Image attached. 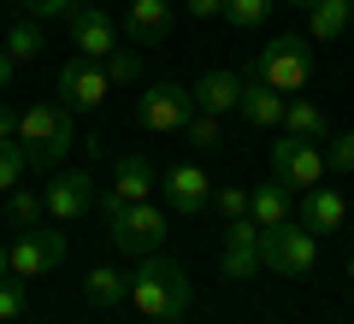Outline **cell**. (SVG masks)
Listing matches in <instances>:
<instances>
[{
  "label": "cell",
  "mask_w": 354,
  "mask_h": 324,
  "mask_svg": "<svg viewBox=\"0 0 354 324\" xmlns=\"http://www.w3.org/2000/svg\"><path fill=\"white\" fill-rule=\"evenodd\" d=\"M83 295L95 301V307H118V301H130V277L118 271V265H95V271L83 277Z\"/></svg>",
  "instance_id": "cell-20"
},
{
  "label": "cell",
  "mask_w": 354,
  "mask_h": 324,
  "mask_svg": "<svg viewBox=\"0 0 354 324\" xmlns=\"http://www.w3.org/2000/svg\"><path fill=\"white\" fill-rule=\"evenodd\" d=\"M71 41H77L83 59H106V53L118 48L113 12H106V6H77V12H71Z\"/></svg>",
  "instance_id": "cell-12"
},
{
  "label": "cell",
  "mask_w": 354,
  "mask_h": 324,
  "mask_svg": "<svg viewBox=\"0 0 354 324\" xmlns=\"http://www.w3.org/2000/svg\"><path fill=\"white\" fill-rule=\"evenodd\" d=\"M0 142H18V113L12 106H0Z\"/></svg>",
  "instance_id": "cell-34"
},
{
  "label": "cell",
  "mask_w": 354,
  "mask_h": 324,
  "mask_svg": "<svg viewBox=\"0 0 354 324\" xmlns=\"http://www.w3.org/2000/svg\"><path fill=\"white\" fill-rule=\"evenodd\" d=\"M36 53H41V18H18V24L6 30V59L36 65Z\"/></svg>",
  "instance_id": "cell-22"
},
{
  "label": "cell",
  "mask_w": 354,
  "mask_h": 324,
  "mask_svg": "<svg viewBox=\"0 0 354 324\" xmlns=\"http://www.w3.org/2000/svg\"><path fill=\"white\" fill-rule=\"evenodd\" d=\"M12 318H24V283L6 277V283H0V324H12Z\"/></svg>",
  "instance_id": "cell-30"
},
{
  "label": "cell",
  "mask_w": 354,
  "mask_h": 324,
  "mask_svg": "<svg viewBox=\"0 0 354 324\" xmlns=\"http://www.w3.org/2000/svg\"><path fill=\"white\" fill-rule=\"evenodd\" d=\"M213 207L225 212V218H242V212H248V189H213Z\"/></svg>",
  "instance_id": "cell-31"
},
{
  "label": "cell",
  "mask_w": 354,
  "mask_h": 324,
  "mask_svg": "<svg viewBox=\"0 0 354 324\" xmlns=\"http://www.w3.org/2000/svg\"><path fill=\"white\" fill-rule=\"evenodd\" d=\"M260 265H266V271H278V277H307L319 265L313 230H307L301 218H283V225L260 230Z\"/></svg>",
  "instance_id": "cell-5"
},
{
  "label": "cell",
  "mask_w": 354,
  "mask_h": 324,
  "mask_svg": "<svg viewBox=\"0 0 354 324\" xmlns=\"http://www.w3.org/2000/svg\"><path fill=\"white\" fill-rule=\"evenodd\" d=\"M348 212H354V207H348Z\"/></svg>",
  "instance_id": "cell-41"
},
{
  "label": "cell",
  "mask_w": 354,
  "mask_h": 324,
  "mask_svg": "<svg viewBox=\"0 0 354 324\" xmlns=\"http://www.w3.org/2000/svg\"><path fill=\"white\" fill-rule=\"evenodd\" d=\"M254 77L272 83L278 95H301V88H313V77H319L313 41H307V36H272L260 53H254Z\"/></svg>",
  "instance_id": "cell-3"
},
{
  "label": "cell",
  "mask_w": 354,
  "mask_h": 324,
  "mask_svg": "<svg viewBox=\"0 0 354 324\" xmlns=\"http://www.w3.org/2000/svg\"><path fill=\"white\" fill-rule=\"evenodd\" d=\"M218 271H225L230 283H248V277L260 271V242H225V254H218Z\"/></svg>",
  "instance_id": "cell-23"
},
{
  "label": "cell",
  "mask_w": 354,
  "mask_h": 324,
  "mask_svg": "<svg viewBox=\"0 0 354 324\" xmlns=\"http://www.w3.org/2000/svg\"><path fill=\"white\" fill-rule=\"evenodd\" d=\"M124 30L142 48H160L171 36V0H124Z\"/></svg>",
  "instance_id": "cell-13"
},
{
  "label": "cell",
  "mask_w": 354,
  "mask_h": 324,
  "mask_svg": "<svg viewBox=\"0 0 354 324\" xmlns=\"http://www.w3.org/2000/svg\"><path fill=\"white\" fill-rule=\"evenodd\" d=\"M88 200H95V177L88 171H59L48 189H41V207H48L53 225H77L88 212Z\"/></svg>",
  "instance_id": "cell-11"
},
{
  "label": "cell",
  "mask_w": 354,
  "mask_h": 324,
  "mask_svg": "<svg viewBox=\"0 0 354 324\" xmlns=\"http://www.w3.org/2000/svg\"><path fill=\"white\" fill-rule=\"evenodd\" d=\"M348 271H354V260H348Z\"/></svg>",
  "instance_id": "cell-39"
},
{
  "label": "cell",
  "mask_w": 354,
  "mask_h": 324,
  "mask_svg": "<svg viewBox=\"0 0 354 324\" xmlns=\"http://www.w3.org/2000/svg\"><path fill=\"white\" fill-rule=\"evenodd\" d=\"M183 6H189L195 18H218V12H225V0H183Z\"/></svg>",
  "instance_id": "cell-33"
},
{
  "label": "cell",
  "mask_w": 354,
  "mask_h": 324,
  "mask_svg": "<svg viewBox=\"0 0 354 324\" xmlns=\"http://www.w3.org/2000/svg\"><path fill=\"white\" fill-rule=\"evenodd\" d=\"M183 142H189L195 153H213V148H225V118H213V113H195L189 124H183Z\"/></svg>",
  "instance_id": "cell-24"
},
{
  "label": "cell",
  "mask_w": 354,
  "mask_h": 324,
  "mask_svg": "<svg viewBox=\"0 0 354 324\" xmlns=\"http://www.w3.org/2000/svg\"><path fill=\"white\" fill-rule=\"evenodd\" d=\"M189 95H195V113L225 118V113H236V106H242V77L236 71H207V77H195V83H189Z\"/></svg>",
  "instance_id": "cell-14"
},
{
  "label": "cell",
  "mask_w": 354,
  "mask_h": 324,
  "mask_svg": "<svg viewBox=\"0 0 354 324\" xmlns=\"http://www.w3.org/2000/svg\"><path fill=\"white\" fill-rule=\"evenodd\" d=\"M106 95H113V83H106L101 59H65L59 65V106H71V113H101Z\"/></svg>",
  "instance_id": "cell-9"
},
{
  "label": "cell",
  "mask_w": 354,
  "mask_h": 324,
  "mask_svg": "<svg viewBox=\"0 0 354 324\" xmlns=\"http://www.w3.org/2000/svg\"><path fill=\"white\" fill-rule=\"evenodd\" d=\"M153 189H160V171H153L148 153H118V165H113V195H118V200H153Z\"/></svg>",
  "instance_id": "cell-16"
},
{
  "label": "cell",
  "mask_w": 354,
  "mask_h": 324,
  "mask_svg": "<svg viewBox=\"0 0 354 324\" xmlns=\"http://www.w3.org/2000/svg\"><path fill=\"white\" fill-rule=\"evenodd\" d=\"M325 148L319 142H301V136H278L272 142V177L283 189H319L325 183Z\"/></svg>",
  "instance_id": "cell-8"
},
{
  "label": "cell",
  "mask_w": 354,
  "mask_h": 324,
  "mask_svg": "<svg viewBox=\"0 0 354 324\" xmlns=\"http://www.w3.org/2000/svg\"><path fill=\"white\" fill-rule=\"evenodd\" d=\"M160 195H165V212L195 218V212L213 207V177L201 165H171V171H160Z\"/></svg>",
  "instance_id": "cell-10"
},
{
  "label": "cell",
  "mask_w": 354,
  "mask_h": 324,
  "mask_svg": "<svg viewBox=\"0 0 354 324\" xmlns=\"http://www.w3.org/2000/svg\"><path fill=\"white\" fill-rule=\"evenodd\" d=\"M283 136H301V142H330V124H325V113H319L313 100L290 95V106H283Z\"/></svg>",
  "instance_id": "cell-18"
},
{
  "label": "cell",
  "mask_w": 354,
  "mask_h": 324,
  "mask_svg": "<svg viewBox=\"0 0 354 324\" xmlns=\"http://www.w3.org/2000/svg\"><path fill=\"white\" fill-rule=\"evenodd\" d=\"M348 0H313V12H307V30H313V41H337L342 30H348Z\"/></svg>",
  "instance_id": "cell-21"
},
{
  "label": "cell",
  "mask_w": 354,
  "mask_h": 324,
  "mask_svg": "<svg viewBox=\"0 0 354 324\" xmlns=\"http://www.w3.org/2000/svg\"><path fill=\"white\" fill-rule=\"evenodd\" d=\"M101 71H106V83H113V88H124V83H136V77H142V59H136V48H113L101 59Z\"/></svg>",
  "instance_id": "cell-26"
},
{
  "label": "cell",
  "mask_w": 354,
  "mask_h": 324,
  "mask_svg": "<svg viewBox=\"0 0 354 324\" xmlns=\"http://www.w3.org/2000/svg\"><path fill=\"white\" fill-rule=\"evenodd\" d=\"M248 218H254L260 230L283 225V218H290V189H283V183H260V189H248Z\"/></svg>",
  "instance_id": "cell-19"
},
{
  "label": "cell",
  "mask_w": 354,
  "mask_h": 324,
  "mask_svg": "<svg viewBox=\"0 0 354 324\" xmlns=\"http://www.w3.org/2000/svg\"><path fill=\"white\" fill-rule=\"evenodd\" d=\"M101 207H106V236H113L118 254H142V260H148L165 242V230H171V212L153 207V200H118L113 189H106Z\"/></svg>",
  "instance_id": "cell-2"
},
{
  "label": "cell",
  "mask_w": 354,
  "mask_h": 324,
  "mask_svg": "<svg viewBox=\"0 0 354 324\" xmlns=\"http://www.w3.org/2000/svg\"><path fill=\"white\" fill-rule=\"evenodd\" d=\"M71 142H77L71 106H24L18 113V148H24L30 165H59Z\"/></svg>",
  "instance_id": "cell-4"
},
{
  "label": "cell",
  "mask_w": 354,
  "mask_h": 324,
  "mask_svg": "<svg viewBox=\"0 0 354 324\" xmlns=\"http://www.w3.org/2000/svg\"><path fill=\"white\" fill-rule=\"evenodd\" d=\"M348 6H354V0H348Z\"/></svg>",
  "instance_id": "cell-40"
},
{
  "label": "cell",
  "mask_w": 354,
  "mask_h": 324,
  "mask_svg": "<svg viewBox=\"0 0 354 324\" xmlns=\"http://www.w3.org/2000/svg\"><path fill=\"white\" fill-rule=\"evenodd\" d=\"M6 277H12V265H6V242H0V283H6Z\"/></svg>",
  "instance_id": "cell-36"
},
{
  "label": "cell",
  "mask_w": 354,
  "mask_h": 324,
  "mask_svg": "<svg viewBox=\"0 0 354 324\" xmlns=\"http://www.w3.org/2000/svg\"><path fill=\"white\" fill-rule=\"evenodd\" d=\"M195 118V95L183 83H153L148 95L136 100V124L148 136H183V124Z\"/></svg>",
  "instance_id": "cell-7"
},
{
  "label": "cell",
  "mask_w": 354,
  "mask_h": 324,
  "mask_svg": "<svg viewBox=\"0 0 354 324\" xmlns=\"http://www.w3.org/2000/svg\"><path fill=\"white\" fill-rule=\"evenodd\" d=\"M283 106H290V95H278L272 83H260V77L242 83V106H236V113L248 118L254 130H283Z\"/></svg>",
  "instance_id": "cell-15"
},
{
  "label": "cell",
  "mask_w": 354,
  "mask_h": 324,
  "mask_svg": "<svg viewBox=\"0 0 354 324\" xmlns=\"http://www.w3.org/2000/svg\"><path fill=\"white\" fill-rule=\"evenodd\" d=\"M189 277H183V265H171V260H142L136 271H130V307L142 312V318H183V307H189Z\"/></svg>",
  "instance_id": "cell-1"
},
{
  "label": "cell",
  "mask_w": 354,
  "mask_h": 324,
  "mask_svg": "<svg viewBox=\"0 0 354 324\" xmlns=\"http://www.w3.org/2000/svg\"><path fill=\"white\" fill-rule=\"evenodd\" d=\"M24 6H30V18H71L83 0H24Z\"/></svg>",
  "instance_id": "cell-32"
},
{
  "label": "cell",
  "mask_w": 354,
  "mask_h": 324,
  "mask_svg": "<svg viewBox=\"0 0 354 324\" xmlns=\"http://www.w3.org/2000/svg\"><path fill=\"white\" fill-rule=\"evenodd\" d=\"M12 71H18V65H12V59H6V48H0V88L12 83Z\"/></svg>",
  "instance_id": "cell-35"
},
{
  "label": "cell",
  "mask_w": 354,
  "mask_h": 324,
  "mask_svg": "<svg viewBox=\"0 0 354 324\" xmlns=\"http://www.w3.org/2000/svg\"><path fill=\"white\" fill-rule=\"evenodd\" d=\"M266 12H272V0H225V18H230L236 30H260Z\"/></svg>",
  "instance_id": "cell-28"
},
{
  "label": "cell",
  "mask_w": 354,
  "mask_h": 324,
  "mask_svg": "<svg viewBox=\"0 0 354 324\" xmlns=\"http://www.w3.org/2000/svg\"><path fill=\"white\" fill-rule=\"evenodd\" d=\"M59 260H65V225H30L18 242H6V265H12L18 283H36Z\"/></svg>",
  "instance_id": "cell-6"
},
{
  "label": "cell",
  "mask_w": 354,
  "mask_h": 324,
  "mask_svg": "<svg viewBox=\"0 0 354 324\" xmlns=\"http://www.w3.org/2000/svg\"><path fill=\"white\" fill-rule=\"evenodd\" d=\"M342 218H348V200H342V189H307L301 195V225L313 230V236H330V230L342 225Z\"/></svg>",
  "instance_id": "cell-17"
},
{
  "label": "cell",
  "mask_w": 354,
  "mask_h": 324,
  "mask_svg": "<svg viewBox=\"0 0 354 324\" xmlns=\"http://www.w3.org/2000/svg\"><path fill=\"white\" fill-rule=\"evenodd\" d=\"M283 6H301V12H313V0H283Z\"/></svg>",
  "instance_id": "cell-37"
},
{
  "label": "cell",
  "mask_w": 354,
  "mask_h": 324,
  "mask_svg": "<svg viewBox=\"0 0 354 324\" xmlns=\"http://www.w3.org/2000/svg\"><path fill=\"white\" fill-rule=\"evenodd\" d=\"M41 212H48V207H41V195H36V189H12V195H6V218H12L18 230L41 225Z\"/></svg>",
  "instance_id": "cell-25"
},
{
  "label": "cell",
  "mask_w": 354,
  "mask_h": 324,
  "mask_svg": "<svg viewBox=\"0 0 354 324\" xmlns=\"http://www.w3.org/2000/svg\"><path fill=\"white\" fill-rule=\"evenodd\" d=\"M24 171H30L24 148H18V142H0V195H12V189L24 183Z\"/></svg>",
  "instance_id": "cell-27"
},
{
  "label": "cell",
  "mask_w": 354,
  "mask_h": 324,
  "mask_svg": "<svg viewBox=\"0 0 354 324\" xmlns=\"http://www.w3.org/2000/svg\"><path fill=\"white\" fill-rule=\"evenodd\" d=\"M325 165H330V171H354V130L330 136V148H325Z\"/></svg>",
  "instance_id": "cell-29"
},
{
  "label": "cell",
  "mask_w": 354,
  "mask_h": 324,
  "mask_svg": "<svg viewBox=\"0 0 354 324\" xmlns=\"http://www.w3.org/2000/svg\"><path fill=\"white\" fill-rule=\"evenodd\" d=\"M153 324H183V318H153Z\"/></svg>",
  "instance_id": "cell-38"
}]
</instances>
